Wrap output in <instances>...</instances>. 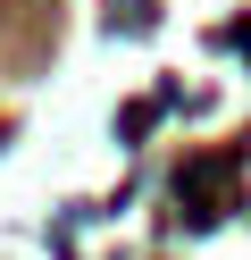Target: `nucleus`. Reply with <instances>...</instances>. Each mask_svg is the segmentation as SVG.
Instances as JSON below:
<instances>
[{
    "label": "nucleus",
    "instance_id": "obj_1",
    "mask_svg": "<svg viewBox=\"0 0 251 260\" xmlns=\"http://www.w3.org/2000/svg\"><path fill=\"white\" fill-rule=\"evenodd\" d=\"M226 176H234V159H201V168H184V176H176L184 210H193V218H218V202H226Z\"/></svg>",
    "mask_w": 251,
    "mask_h": 260
}]
</instances>
